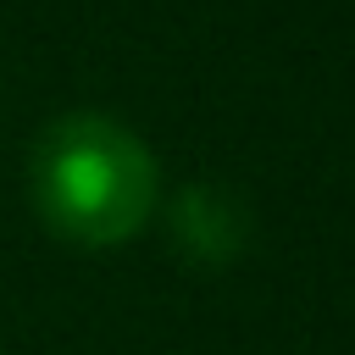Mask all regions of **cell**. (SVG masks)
<instances>
[{
  "mask_svg": "<svg viewBox=\"0 0 355 355\" xmlns=\"http://www.w3.org/2000/svg\"><path fill=\"white\" fill-rule=\"evenodd\" d=\"M28 194L55 239L78 250H116L155 216L161 172L128 122L105 111H67L33 144Z\"/></svg>",
  "mask_w": 355,
  "mask_h": 355,
  "instance_id": "1",
  "label": "cell"
},
{
  "mask_svg": "<svg viewBox=\"0 0 355 355\" xmlns=\"http://www.w3.org/2000/svg\"><path fill=\"white\" fill-rule=\"evenodd\" d=\"M161 216H166L172 255H183L189 266H205V272L233 266L250 250V239H255L250 200L233 183H216V178L183 183L172 200H161Z\"/></svg>",
  "mask_w": 355,
  "mask_h": 355,
  "instance_id": "2",
  "label": "cell"
}]
</instances>
